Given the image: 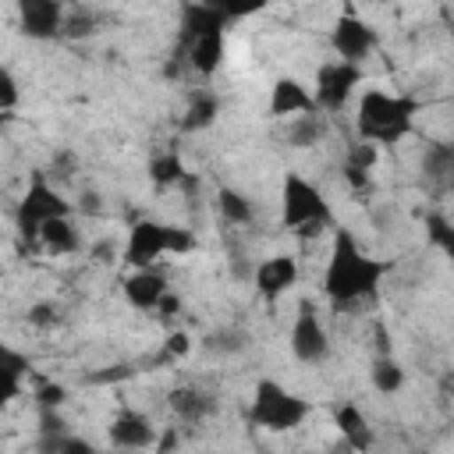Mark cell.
Returning a JSON list of instances; mask_svg holds the SVG:
<instances>
[{
  "label": "cell",
  "mask_w": 454,
  "mask_h": 454,
  "mask_svg": "<svg viewBox=\"0 0 454 454\" xmlns=\"http://www.w3.org/2000/svg\"><path fill=\"white\" fill-rule=\"evenodd\" d=\"M387 270L390 266L383 259L365 255L348 231H337L333 248H330V262H326V273H323V291L337 309H344V305H355V301L369 298L380 287Z\"/></svg>",
  "instance_id": "1"
},
{
  "label": "cell",
  "mask_w": 454,
  "mask_h": 454,
  "mask_svg": "<svg viewBox=\"0 0 454 454\" xmlns=\"http://www.w3.org/2000/svg\"><path fill=\"white\" fill-rule=\"evenodd\" d=\"M415 114H419V99L401 96V92L394 96V92H383V89H369L358 99L355 128H358L362 142L394 145V142H401L411 131Z\"/></svg>",
  "instance_id": "2"
},
{
  "label": "cell",
  "mask_w": 454,
  "mask_h": 454,
  "mask_svg": "<svg viewBox=\"0 0 454 454\" xmlns=\"http://www.w3.org/2000/svg\"><path fill=\"white\" fill-rule=\"evenodd\" d=\"M309 411H312V404L305 397L291 394L277 380H259L255 390H252V401H248L252 426L270 429V433H291V429H298Z\"/></svg>",
  "instance_id": "3"
},
{
  "label": "cell",
  "mask_w": 454,
  "mask_h": 454,
  "mask_svg": "<svg viewBox=\"0 0 454 454\" xmlns=\"http://www.w3.org/2000/svg\"><path fill=\"white\" fill-rule=\"evenodd\" d=\"M188 248H195V238H192V231H184V227H170V223H156V220H138L135 227H131V234H128V245H124V259H128V266H135V270H149L160 255H181V252H188Z\"/></svg>",
  "instance_id": "4"
},
{
  "label": "cell",
  "mask_w": 454,
  "mask_h": 454,
  "mask_svg": "<svg viewBox=\"0 0 454 454\" xmlns=\"http://www.w3.org/2000/svg\"><path fill=\"white\" fill-rule=\"evenodd\" d=\"M280 223L298 234H309L330 223V202L319 192V184L305 181L301 174H287L280 192Z\"/></svg>",
  "instance_id": "5"
},
{
  "label": "cell",
  "mask_w": 454,
  "mask_h": 454,
  "mask_svg": "<svg viewBox=\"0 0 454 454\" xmlns=\"http://www.w3.org/2000/svg\"><path fill=\"white\" fill-rule=\"evenodd\" d=\"M64 216H71V202L60 199V192H57L43 174H35V177L28 181V188H25L21 202H18V209H14L18 234H21L25 241H39L43 227L53 223V220H64Z\"/></svg>",
  "instance_id": "6"
},
{
  "label": "cell",
  "mask_w": 454,
  "mask_h": 454,
  "mask_svg": "<svg viewBox=\"0 0 454 454\" xmlns=\"http://www.w3.org/2000/svg\"><path fill=\"white\" fill-rule=\"evenodd\" d=\"M291 351H294V358H298V362H305V365L323 362V358H326V351H330L326 326H323V319H319V312H316V305H312L309 298H305V301H298L294 326H291Z\"/></svg>",
  "instance_id": "7"
},
{
  "label": "cell",
  "mask_w": 454,
  "mask_h": 454,
  "mask_svg": "<svg viewBox=\"0 0 454 454\" xmlns=\"http://www.w3.org/2000/svg\"><path fill=\"white\" fill-rule=\"evenodd\" d=\"M358 82H362V67L358 64H344V60L323 64L319 74H316V106L337 114L351 99V92H355Z\"/></svg>",
  "instance_id": "8"
},
{
  "label": "cell",
  "mask_w": 454,
  "mask_h": 454,
  "mask_svg": "<svg viewBox=\"0 0 454 454\" xmlns=\"http://www.w3.org/2000/svg\"><path fill=\"white\" fill-rule=\"evenodd\" d=\"M330 46H333L337 60L358 64V60H365V57L376 50V28L365 25L362 18H355V14L348 11V14H340V18L333 21V28H330Z\"/></svg>",
  "instance_id": "9"
},
{
  "label": "cell",
  "mask_w": 454,
  "mask_h": 454,
  "mask_svg": "<svg viewBox=\"0 0 454 454\" xmlns=\"http://www.w3.org/2000/svg\"><path fill=\"white\" fill-rule=\"evenodd\" d=\"M156 440H160L156 426L142 411H135V408H121L114 415V422H110V443L121 447V450H145Z\"/></svg>",
  "instance_id": "10"
},
{
  "label": "cell",
  "mask_w": 454,
  "mask_h": 454,
  "mask_svg": "<svg viewBox=\"0 0 454 454\" xmlns=\"http://www.w3.org/2000/svg\"><path fill=\"white\" fill-rule=\"evenodd\" d=\"M252 284L266 301H273L298 284V262L291 255H270L252 270Z\"/></svg>",
  "instance_id": "11"
},
{
  "label": "cell",
  "mask_w": 454,
  "mask_h": 454,
  "mask_svg": "<svg viewBox=\"0 0 454 454\" xmlns=\"http://www.w3.org/2000/svg\"><path fill=\"white\" fill-rule=\"evenodd\" d=\"M181 46H184V57H188L192 71L213 74L223 60V28H206V32L181 35Z\"/></svg>",
  "instance_id": "12"
},
{
  "label": "cell",
  "mask_w": 454,
  "mask_h": 454,
  "mask_svg": "<svg viewBox=\"0 0 454 454\" xmlns=\"http://www.w3.org/2000/svg\"><path fill=\"white\" fill-rule=\"evenodd\" d=\"M64 7L57 0H25L21 4V28L32 39H53L64 32Z\"/></svg>",
  "instance_id": "13"
},
{
  "label": "cell",
  "mask_w": 454,
  "mask_h": 454,
  "mask_svg": "<svg viewBox=\"0 0 454 454\" xmlns=\"http://www.w3.org/2000/svg\"><path fill=\"white\" fill-rule=\"evenodd\" d=\"M124 298H128L131 309H142V312L160 309L163 298H167V277L160 270H153V266L149 270H135L124 280Z\"/></svg>",
  "instance_id": "14"
},
{
  "label": "cell",
  "mask_w": 454,
  "mask_h": 454,
  "mask_svg": "<svg viewBox=\"0 0 454 454\" xmlns=\"http://www.w3.org/2000/svg\"><path fill=\"white\" fill-rule=\"evenodd\" d=\"M422 181L433 192H454V142H429L422 149Z\"/></svg>",
  "instance_id": "15"
},
{
  "label": "cell",
  "mask_w": 454,
  "mask_h": 454,
  "mask_svg": "<svg viewBox=\"0 0 454 454\" xmlns=\"http://www.w3.org/2000/svg\"><path fill=\"white\" fill-rule=\"evenodd\" d=\"M316 99L309 96V89L298 78H277L273 92H270V114L273 117H287V114H312Z\"/></svg>",
  "instance_id": "16"
},
{
  "label": "cell",
  "mask_w": 454,
  "mask_h": 454,
  "mask_svg": "<svg viewBox=\"0 0 454 454\" xmlns=\"http://www.w3.org/2000/svg\"><path fill=\"white\" fill-rule=\"evenodd\" d=\"M333 422H337V429H340V440H344V447L348 450H355V454H365L369 447H372V426H369V419L355 408V404H340L337 411H333Z\"/></svg>",
  "instance_id": "17"
},
{
  "label": "cell",
  "mask_w": 454,
  "mask_h": 454,
  "mask_svg": "<svg viewBox=\"0 0 454 454\" xmlns=\"http://www.w3.org/2000/svg\"><path fill=\"white\" fill-rule=\"evenodd\" d=\"M170 411L181 422H202L213 411V397L199 387H174L170 390Z\"/></svg>",
  "instance_id": "18"
},
{
  "label": "cell",
  "mask_w": 454,
  "mask_h": 454,
  "mask_svg": "<svg viewBox=\"0 0 454 454\" xmlns=\"http://www.w3.org/2000/svg\"><path fill=\"white\" fill-rule=\"evenodd\" d=\"M28 376V358L14 348H4L0 351V397L4 401H14L21 394V380Z\"/></svg>",
  "instance_id": "19"
},
{
  "label": "cell",
  "mask_w": 454,
  "mask_h": 454,
  "mask_svg": "<svg viewBox=\"0 0 454 454\" xmlns=\"http://www.w3.org/2000/svg\"><path fill=\"white\" fill-rule=\"evenodd\" d=\"M216 114H220V99H216L213 92H195V96L188 99V106H184L181 128H184V131H202V128H209V124L216 121Z\"/></svg>",
  "instance_id": "20"
},
{
  "label": "cell",
  "mask_w": 454,
  "mask_h": 454,
  "mask_svg": "<svg viewBox=\"0 0 454 454\" xmlns=\"http://www.w3.org/2000/svg\"><path fill=\"white\" fill-rule=\"evenodd\" d=\"M376 163V145L372 142H355L348 149V163H344V177L351 188H369V170Z\"/></svg>",
  "instance_id": "21"
},
{
  "label": "cell",
  "mask_w": 454,
  "mask_h": 454,
  "mask_svg": "<svg viewBox=\"0 0 454 454\" xmlns=\"http://www.w3.org/2000/svg\"><path fill=\"white\" fill-rule=\"evenodd\" d=\"M35 450L39 454H96V447L85 440V436H74V433H46V436H39V443H35Z\"/></svg>",
  "instance_id": "22"
},
{
  "label": "cell",
  "mask_w": 454,
  "mask_h": 454,
  "mask_svg": "<svg viewBox=\"0 0 454 454\" xmlns=\"http://www.w3.org/2000/svg\"><path fill=\"white\" fill-rule=\"evenodd\" d=\"M369 376H372V387H376L380 394H397V390L404 387V369H401V362L390 358V355H380V358L372 362Z\"/></svg>",
  "instance_id": "23"
},
{
  "label": "cell",
  "mask_w": 454,
  "mask_h": 454,
  "mask_svg": "<svg viewBox=\"0 0 454 454\" xmlns=\"http://www.w3.org/2000/svg\"><path fill=\"white\" fill-rule=\"evenodd\" d=\"M39 241H43L50 252L64 255V252H74V248H78V231L71 227V216H64V220L46 223V227H43V234H39Z\"/></svg>",
  "instance_id": "24"
},
{
  "label": "cell",
  "mask_w": 454,
  "mask_h": 454,
  "mask_svg": "<svg viewBox=\"0 0 454 454\" xmlns=\"http://www.w3.org/2000/svg\"><path fill=\"white\" fill-rule=\"evenodd\" d=\"M149 177H153L160 188H167V184H181V181H192V177H188V170H184V163L177 160V153H160V156L149 163Z\"/></svg>",
  "instance_id": "25"
},
{
  "label": "cell",
  "mask_w": 454,
  "mask_h": 454,
  "mask_svg": "<svg viewBox=\"0 0 454 454\" xmlns=\"http://www.w3.org/2000/svg\"><path fill=\"white\" fill-rule=\"evenodd\" d=\"M216 206H220L227 223H248L252 220V202L234 188H220L216 192Z\"/></svg>",
  "instance_id": "26"
},
{
  "label": "cell",
  "mask_w": 454,
  "mask_h": 454,
  "mask_svg": "<svg viewBox=\"0 0 454 454\" xmlns=\"http://www.w3.org/2000/svg\"><path fill=\"white\" fill-rule=\"evenodd\" d=\"M206 348L209 351H220V355H238V351L248 348V333L238 330V326H223V330H216V333L206 337Z\"/></svg>",
  "instance_id": "27"
},
{
  "label": "cell",
  "mask_w": 454,
  "mask_h": 454,
  "mask_svg": "<svg viewBox=\"0 0 454 454\" xmlns=\"http://www.w3.org/2000/svg\"><path fill=\"white\" fill-rule=\"evenodd\" d=\"M426 234H429V241L454 262V223L443 220V216H436V213H429V216H426Z\"/></svg>",
  "instance_id": "28"
},
{
  "label": "cell",
  "mask_w": 454,
  "mask_h": 454,
  "mask_svg": "<svg viewBox=\"0 0 454 454\" xmlns=\"http://www.w3.org/2000/svg\"><path fill=\"white\" fill-rule=\"evenodd\" d=\"M319 135H323V124L316 121V114H301V117H298V124L291 128V145H298V149L316 145V142H319Z\"/></svg>",
  "instance_id": "29"
},
{
  "label": "cell",
  "mask_w": 454,
  "mask_h": 454,
  "mask_svg": "<svg viewBox=\"0 0 454 454\" xmlns=\"http://www.w3.org/2000/svg\"><path fill=\"white\" fill-rule=\"evenodd\" d=\"M64 397H67V390H64L60 383H39V387H35V404H39V411H43V408L57 411V408L64 404Z\"/></svg>",
  "instance_id": "30"
},
{
  "label": "cell",
  "mask_w": 454,
  "mask_h": 454,
  "mask_svg": "<svg viewBox=\"0 0 454 454\" xmlns=\"http://www.w3.org/2000/svg\"><path fill=\"white\" fill-rule=\"evenodd\" d=\"M14 103H18V82H14V74L4 67V71H0V110L11 114Z\"/></svg>",
  "instance_id": "31"
},
{
  "label": "cell",
  "mask_w": 454,
  "mask_h": 454,
  "mask_svg": "<svg viewBox=\"0 0 454 454\" xmlns=\"http://www.w3.org/2000/svg\"><path fill=\"white\" fill-rule=\"evenodd\" d=\"M64 32H67V35H85V32H92V18L78 11V14H71V18L64 21Z\"/></svg>",
  "instance_id": "32"
},
{
  "label": "cell",
  "mask_w": 454,
  "mask_h": 454,
  "mask_svg": "<svg viewBox=\"0 0 454 454\" xmlns=\"http://www.w3.org/2000/svg\"><path fill=\"white\" fill-rule=\"evenodd\" d=\"M184 351H188V333L174 330V333L167 337V348H163V355H167V358H174V355H184Z\"/></svg>",
  "instance_id": "33"
},
{
  "label": "cell",
  "mask_w": 454,
  "mask_h": 454,
  "mask_svg": "<svg viewBox=\"0 0 454 454\" xmlns=\"http://www.w3.org/2000/svg\"><path fill=\"white\" fill-rule=\"evenodd\" d=\"M156 443H160V454H174V447H177V433H174V429H167Z\"/></svg>",
  "instance_id": "34"
}]
</instances>
